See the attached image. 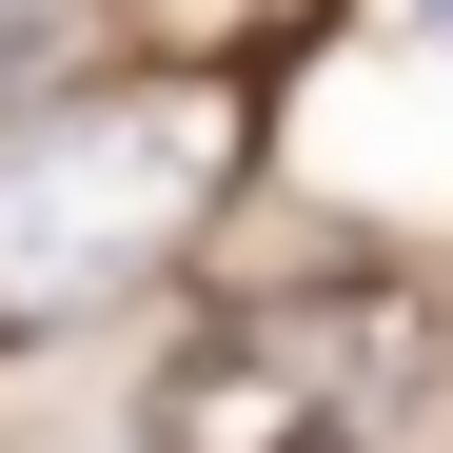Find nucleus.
I'll return each instance as SVG.
<instances>
[{
    "mask_svg": "<svg viewBox=\"0 0 453 453\" xmlns=\"http://www.w3.org/2000/svg\"><path fill=\"white\" fill-rule=\"evenodd\" d=\"M138 453H335V414L296 395L257 335H217V355H178L158 395H138Z\"/></svg>",
    "mask_w": 453,
    "mask_h": 453,
    "instance_id": "1",
    "label": "nucleus"
},
{
    "mask_svg": "<svg viewBox=\"0 0 453 453\" xmlns=\"http://www.w3.org/2000/svg\"><path fill=\"white\" fill-rule=\"evenodd\" d=\"M59 20H80V0H0V99H20L40 59H59Z\"/></svg>",
    "mask_w": 453,
    "mask_h": 453,
    "instance_id": "2",
    "label": "nucleus"
}]
</instances>
